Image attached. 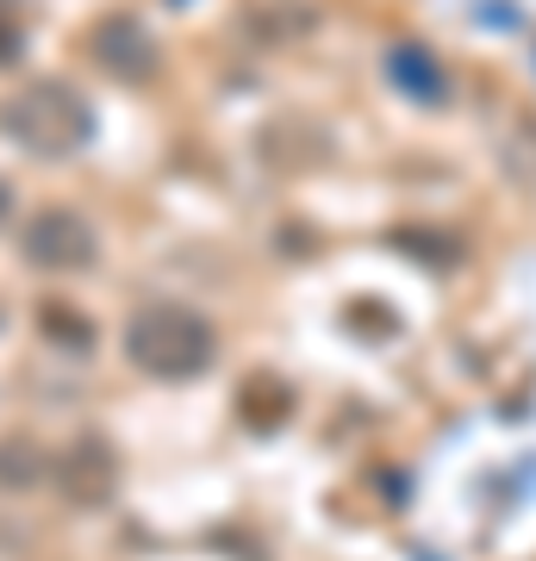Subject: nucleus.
Here are the masks:
<instances>
[{
  "mask_svg": "<svg viewBox=\"0 0 536 561\" xmlns=\"http://www.w3.org/2000/svg\"><path fill=\"white\" fill-rule=\"evenodd\" d=\"M57 113H76V106L62 101V88H32V94L7 113V125H13L32 150H69V138H76V131H62Z\"/></svg>",
  "mask_w": 536,
  "mask_h": 561,
  "instance_id": "obj_1",
  "label": "nucleus"
},
{
  "mask_svg": "<svg viewBox=\"0 0 536 561\" xmlns=\"http://www.w3.org/2000/svg\"><path fill=\"white\" fill-rule=\"evenodd\" d=\"M25 256L44 268H76V262H88V231L69 213H38L25 231Z\"/></svg>",
  "mask_w": 536,
  "mask_h": 561,
  "instance_id": "obj_2",
  "label": "nucleus"
},
{
  "mask_svg": "<svg viewBox=\"0 0 536 561\" xmlns=\"http://www.w3.org/2000/svg\"><path fill=\"white\" fill-rule=\"evenodd\" d=\"M0 481H32V449H25V437H0Z\"/></svg>",
  "mask_w": 536,
  "mask_h": 561,
  "instance_id": "obj_3",
  "label": "nucleus"
}]
</instances>
